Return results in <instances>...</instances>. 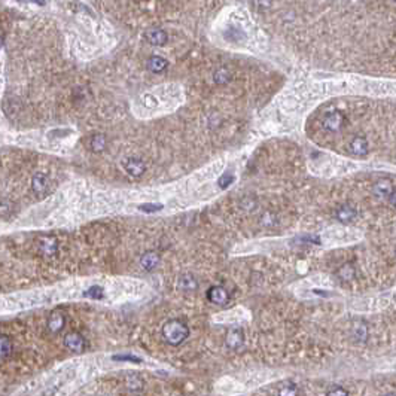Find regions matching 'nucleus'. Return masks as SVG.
<instances>
[{"label": "nucleus", "mask_w": 396, "mask_h": 396, "mask_svg": "<svg viewBox=\"0 0 396 396\" xmlns=\"http://www.w3.org/2000/svg\"><path fill=\"white\" fill-rule=\"evenodd\" d=\"M163 338L170 344V346H179L182 344L188 337H189V328L185 325L182 320H168L164 323V326L161 329Z\"/></svg>", "instance_id": "f257e3e1"}, {"label": "nucleus", "mask_w": 396, "mask_h": 396, "mask_svg": "<svg viewBox=\"0 0 396 396\" xmlns=\"http://www.w3.org/2000/svg\"><path fill=\"white\" fill-rule=\"evenodd\" d=\"M344 122H346V119L340 112H331L325 116V119H323V127L331 133H337L344 127Z\"/></svg>", "instance_id": "f03ea898"}, {"label": "nucleus", "mask_w": 396, "mask_h": 396, "mask_svg": "<svg viewBox=\"0 0 396 396\" xmlns=\"http://www.w3.org/2000/svg\"><path fill=\"white\" fill-rule=\"evenodd\" d=\"M64 346L71 350V351H76V353H81L84 351L85 349V340L81 334L78 332H69L66 337H64Z\"/></svg>", "instance_id": "7ed1b4c3"}, {"label": "nucleus", "mask_w": 396, "mask_h": 396, "mask_svg": "<svg viewBox=\"0 0 396 396\" xmlns=\"http://www.w3.org/2000/svg\"><path fill=\"white\" fill-rule=\"evenodd\" d=\"M207 298H209V301L213 303V304L224 305V304L228 303L230 295H228V292L224 289L222 286H211L210 289L207 291Z\"/></svg>", "instance_id": "20e7f679"}, {"label": "nucleus", "mask_w": 396, "mask_h": 396, "mask_svg": "<svg viewBox=\"0 0 396 396\" xmlns=\"http://www.w3.org/2000/svg\"><path fill=\"white\" fill-rule=\"evenodd\" d=\"M225 343L230 349L237 350L244 344V332L241 328H233L228 331L227 337H225Z\"/></svg>", "instance_id": "39448f33"}, {"label": "nucleus", "mask_w": 396, "mask_h": 396, "mask_svg": "<svg viewBox=\"0 0 396 396\" xmlns=\"http://www.w3.org/2000/svg\"><path fill=\"white\" fill-rule=\"evenodd\" d=\"M66 325V317L61 311H52L48 317V329L52 334H58L60 331H63Z\"/></svg>", "instance_id": "423d86ee"}, {"label": "nucleus", "mask_w": 396, "mask_h": 396, "mask_svg": "<svg viewBox=\"0 0 396 396\" xmlns=\"http://www.w3.org/2000/svg\"><path fill=\"white\" fill-rule=\"evenodd\" d=\"M125 170L133 176V177H140L143 173L146 171V164L139 158H128L124 163Z\"/></svg>", "instance_id": "0eeeda50"}, {"label": "nucleus", "mask_w": 396, "mask_h": 396, "mask_svg": "<svg viewBox=\"0 0 396 396\" xmlns=\"http://www.w3.org/2000/svg\"><path fill=\"white\" fill-rule=\"evenodd\" d=\"M350 151L353 155L356 157H365L370 151L368 148V141L365 137H361V136H357L354 137L351 141H350Z\"/></svg>", "instance_id": "6e6552de"}, {"label": "nucleus", "mask_w": 396, "mask_h": 396, "mask_svg": "<svg viewBox=\"0 0 396 396\" xmlns=\"http://www.w3.org/2000/svg\"><path fill=\"white\" fill-rule=\"evenodd\" d=\"M146 39L149 41L151 45L154 47H163L167 44L168 41V36L164 30L161 28H151L148 33H146Z\"/></svg>", "instance_id": "1a4fd4ad"}, {"label": "nucleus", "mask_w": 396, "mask_h": 396, "mask_svg": "<svg viewBox=\"0 0 396 396\" xmlns=\"http://www.w3.org/2000/svg\"><path fill=\"white\" fill-rule=\"evenodd\" d=\"M167 66H168L167 60L160 57V55H152L148 60V69L151 71H154V73H161V71H164L167 69Z\"/></svg>", "instance_id": "9d476101"}, {"label": "nucleus", "mask_w": 396, "mask_h": 396, "mask_svg": "<svg viewBox=\"0 0 396 396\" xmlns=\"http://www.w3.org/2000/svg\"><path fill=\"white\" fill-rule=\"evenodd\" d=\"M140 262H141V267H143V268L149 271V270H154V268L158 265L160 256H158L157 252H146V254L141 256Z\"/></svg>", "instance_id": "9b49d317"}, {"label": "nucleus", "mask_w": 396, "mask_h": 396, "mask_svg": "<svg viewBox=\"0 0 396 396\" xmlns=\"http://www.w3.org/2000/svg\"><path fill=\"white\" fill-rule=\"evenodd\" d=\"M31 188H33L34 192H38V194L45 192L47 188H48V177L45 174H42V173H38L31 181Z\"/></svg>", "instance_id": "f8f14e48"}, {"label": "nucleus", "mask_w": 396, "mask_h": 396, "mask_svg": "<svg viewBox=\"0 0 396 396\" xmlns=\"http://www.w3.org/2000/svg\"><path fill=\"white\" fill-rule=\"evenodd\" d=\"M337 219L347 224V222H351L354 218H356V210L350 206H341L338 210H337Z\"/></svg>", "instance_id": "ddd939ff"}, {"label": "nucleus", "mask_w": 396, "mask_h": 396, "mask_svg": "<svg viewBox=\"0 0 396 396\" xmlns=\"http://www.w3.org/2000/svg\"><path fill=\"white\" fill-rule=\"evenodd\" d=\"M179 287L182 291H195L198 287V281L192 274H184L179 279Z\"/></svg>", "instance_id": "4468645a"}, {"label": "nucleus", "mask_w": 396, "mask_h": 396, "mask_svg": "<svg viewBox=\"0 0 396 396\" xmlns=\"http://www.w3.org/2000/svg\"><path fill=\"white\" fill-rule=\"evenodd\" d=\"M12 351V341L8 335L0 334V361H5V359L11 354Z\"/></svg>", "instance_id": "2eb2a0df"}, {"label": "nucleus", "mask_w": 396, "mask_h": 396, "mask_svg": "<svg viewBox=\"0 0 396 396\" xmlns=\"http://www.w3.org/2000/svg\"><path fill=\"white\" fill-rule=\"evenodd\" d=\"M57 247H58V243L52 237H47L41 240V250L45 255H54L57 252Z\"/></svg>", "instance_id": "dca6fc26"}, {"label": "nucleus", "mask_w": 396, "mask_h": 396, "mask_svg": "<svg viewBox=\"0 0 396 396\" xmlns=\"http://www.w3.org/2000/svg\"><path fill=\"white\" fill-rule=\"evenodd\" d=\"M374 192H375L377 195H380V197L387 198V197H390V195L393 194V186H392V184H390V182L380 181V182H377V184H375V186H374Z\"/></svg>", "instance_id": "f3484780"}, {"label": "nucleus", "mask_w": 396, "mask_h": 396, "mask_svg": "<svg viewBox=\"0 0 396 396\" xmlns=\"http://www.w3.org/2000/svg\"><path fill=\"white\" fill-rule=\"evenodd\" d=\"M104 148H106V139H104V136L103 134L93 136V139H91V149L94 152H101V151H104Z\"/></svg>", "instance_id": "a211bd4d"}, {"label": "nucleus", "mask_w": 396, "mask_h": 396, "mask_svg": "<svg viewBox=\"0 0 396 396\" xmlns=\"http://www.w3.org/2000/svg\"><path fill=\"white\" fill-rule=\"evenodd\" d=\"M214 82L216 84H227L230 79H231V73L225 69V67H221L214 71V76H213Z\"/></svg>", "instance_id": "6ab92c4d"}, {"label": "nucleus", "mask_w": 396, "mask_h": 396, "mask_svg": "<svg viewBox=\"0 0 396 396\" xmlns=\"http://www.w3.org/2000/svg\"><path fill=\"white\" fill-rule=\"evenodd\" d=\"M338 277L343 280V281H350L353 277H354V270L350 264H346L343 265L340 270H338Z\"/></svg>", "instance_id": "aec40b11"}, {"label": "nucleus", "mask_w": 396, "mask_h": 396, "mask_svg": "<svg viewBox=\"0 0 396 396\" xmlns=\"http://www.w3.org/2000/svg\"><path fill=\"white\" fill-rule=\"evenodd\" d=\"M127 383H128V387L131 390H141L143 389V381L139 375H131L127 378Z\"/></svg>", "instance_id": "412c9836"}, {"label": "nucleus", "mask_w": 396, "mask_h": 396, "mask_svg": "<svg viewBox=\"0 0 396 396\" xmlns=\"http://www.w3.org/2000/svg\"><path fill=\"white\" fill-rule=\"evenodd\" d=\"M85 297H90L93 300H100V298H103V289L100 286H91L85 292Z\"/></svg>", "instance_id": "4be33fe9"}, {"label": "nucleus", "mask_w": 396, "mask_h": 396, "mask_svg": "<svg viewBox=\"0 0 396 396\" xmlns=\"http://www.w3.org/2000/svg\"><path fill=\"white\" fill-rule=\"evenodd\" d=\"M326 396H349V392L344 387L340 386H334L326 392Z\"/></svg>", "instance_id": "5701e85b"}, {"label": "nucleus", "mask_w": 396, "mask_h": 396, "mask_svg": "<svg viewBox=\"0 0 396 396\" xmlns=\"http://www.w3.org/2000/svg\"><path fill=\"white\" fill-rule=\"evenodd\" d=\"M298 395V390H297V386L291 384V386H284L280 392H279V396H297Z\"/></svg>", "instance_id": "b1692460"}, {"label": "nucleus", "mask_w": 396, "mask_h": 396, "mask_svg": "<svg viewBox=\"0 0 396 396\" xmlns=\"http://www.w3.org/2000/svg\"><path fill=\"white\" fill-rule=\"evenodd\" d=\"M233 181H234V176H231V174H224L221 179H219V186L222 188V189H225V188H228V185H231L233 184Z\"/></svg>", "instance_id": "393cba45"}, {"label": "nucleus", "mask_w": 396, "mask_h": 396, "mask_svg": "<svg viewBox=\"0 0 396 396\" xmlns=\"http://www.w3.org/2000/svg\"><path fill=\"white\" fill-rule=\"evenodd\" d=\"M114 361H130V362H137L140 364V357L136 356H128V354H119V356H114Z\"/></svg>", "instance_id": "a878e982"}, {"label": "nucleus", "mask_w": 396, "mask_h": 396, "mask_svg": "<svg viewBox=\"0 0 396 396\" xmlns=\"http://www.w3.org/2000/svg\"><path fill=\"white\" fill-rule=\"evenodd\" d=\"M356 331H354V335L359 338V340H365L367 337V328L364 326V323H359V325H356Z\"/></svg>", "instance_id": "bb28decb"}, {"label": "nucleus", "mask_w": 396, "mask_h": 396, "mask_svg": "<svg viewBox=\"0 0 396 396\" xmlns=\"http://www.w3.org/2000/svg\"><path fill=\"white\" fill-rule=\"evenodd\" d=\"M161 209H163V206H160V204H152V203L145 204V206H140V210H143V211H148V213L158 211V210H161Z\"/></svg>", "instance_id": "cd10ccee"}, {"label": "nucleus", "mask_w": 396, "mask_h": 396, "mask_svg": "<svg viewBox=\"0 0 396 396\" xmlns=\"http://www.w3.org/2000/svg\"><path fill=\"white\" fill-rule=\"evenodd\" d=\"M273 218H274V216H273L271 213H265V214H264V219H262V221H264V222H265L267 225H273Z\"/></svg>", "instance_id": "c85d7f7f"}, {"label": "nucleus", "mask_w": 396, "mask_h": 396, "mask_svg": "<svg viewBox=\"0 0 396 396\" xmlns=\"http://www.w3.org/2000/svg\"><path fill=\"white\" fill-rule=\"evenodd\" d=\"M386 396H395V393H390V395H386Z\"/></svg>", "instance_id": "c756f323"}]
</instances>
